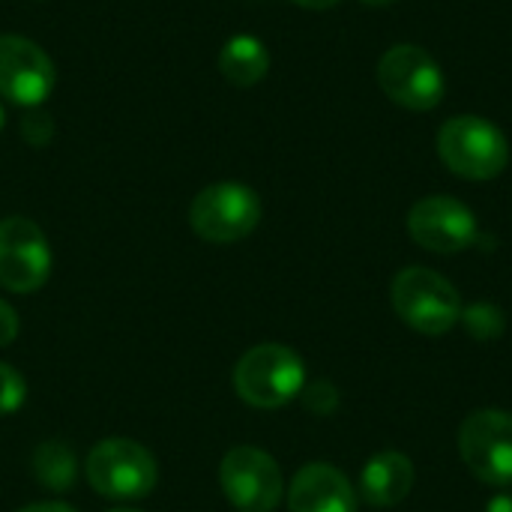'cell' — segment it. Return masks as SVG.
<instances>
[{
    "label": "cell",
    "instance_id": "cell-1",
    "mask_svg": "<svg viewBox=\"0 0 512 512\" xmlns=\"http://www.w3.org/2000/svg\"><path fill=\"white\" fill-rule=\"evenodd\" d=\"M306 387L303 357L279 342L249 348L234 366V393L261 411H276L294 402Z\"/></svg>",
    "mask_w": 512,
    "mask_h": 512
},
{
    "label": "cell",
    "instance_id": "cell-2",
    "mask_svg": "<svg viewBox=\"0 0 512 512\" xmlns=\"http://www.w3.org/2000/svg\"><path fill=\"white\" fill-rule=\"evenodd\" d=\"M438 156L462 180H495L510 162L507 135L480 114L450 117L438 129Z\"/></svg>",
    "mask_w": 512,
    "mask_h": 512
},
{
    "label": "cell",
    "instance_id": "cell-3",
    "mask_svg": "<svg viewBox=\"0 0 512 512\" xmlns=\"http://www.w3.org/2000/svg\"><path fill=\"white\" fill-rule=\"evenodd\" d=\"M393 312L423 336H444L462 318V297L450 279L429 267H405L390 285Z\"/></svg>",
    "mask_w": 512,
    "mask_h": 512
},
{
    "label": "cell",
    "instance_id": "cell-4",
    "mask_svg": "<svg viewBox=\"0 0 512 512\" xmlns=\"http://www.w3.org/2000/svg\"><path fill=\"white\" fill-rule=\"evenodd\" d=\"M84 477L90 489L111 501L147 498L159 483V468L153 453L132 438L99 441L84 462Z\"/></svg>",
    "mask_w": 512,
    "mask_h": 512
},
{
    "label": "cell",
    "instance_id": "cell-5",
    "mask_svg": "<svg viewBox=\"0 0 512 512\" xmlns=\"http://www.w3.org/2000/svg\"><path fill=\"white\" fill-rule=\"evenodd\" d=\"M261 222V198L246 183H213L201 189L189 207L192 231L207 243H237Z\"/></svg>",
    "mask_w": 512,
    "mask_h": 512
},
{
    "label": "cell",
    "instance_id": "cell-6",
    "mask_svg": "<svg viewBox=\"0 0 512 512\" xmlns=\"http://www.w3.org/2000/svg\"><path fill=\"white\" fill-rule=\"evenodd\" d=\"M378 84L390 102L408 111H432L447 93V78L438 60L420 45H393L378 63Z\"/></svg>",
    "mask_w": 512,
    "mask_h": 512
},
{
    "label": "cell",
    "instance_id": "cell-7",
    "mask_svg": "<svg viewBox=\"0 0 512 512\" xmlns=\"http://www.w3.org/2000/svg\"><path fill=\"white\" fill-rule=\"evenodd\" d=\"M459 456L480 483L492 489H510L512 414L495 408L474 411L459 429Z\"/></svg>",
    "mask_w": 512,
    "mask_h": 512
},
{
    "label": "cell",
    "instance_id": "cell-8",
    "mask_svg": "<svg viewBox=\"0 0 512 512\" xmlns=\"http://www.w3.org/2000/svg\"><path fill=\"white\" fill-rule=\"evenodd\" d=\"M219 486L240 512H273L285 495L276 459L258 447L228 450L219 465Z\"/></svg>",
    "mask_w": 512,
    "mask_h": 512
},
{
    "label": "cell",
    "instance_id": "cell-9",
    "mask_svg": "<svg viewBox=\"0 0 512 512\" xmlns=\"http://www.w3.org/2000/svg\"><path fill=\"white\" fill-rule=\"evenodd\" d=\"M51 276V246L27 216L0 219V288L33 294Z\"/></svg>",
    "mask_w": 512,
    "mask_h": 512
},
{
    "label": "cell",
    "instance_id": "cell-10",
    "mask_svg": "<svg viewBox=\"0 0 512 512\" xmlns=\"http://www.w3.org/2000/svg\"><path fill=\"white\" fill-rule=\"evenodd\" d=\"M408 234L417 246L435 255H456L477 243L480 228L468 204L450 195H429L408 213Z\"/></svg>",
    "mask_w": 512,
    "mask_h": 512
},
{
    "label": "cell",
    "instance_id": "cell-11",
    "mask_svg": "<svg viewBox=\"0 0 512 512\" xmlns=\"http://www.w3.org/2000/svg\"><path fill=\"white\" fill-rule=\"evenodd\" d=\"M54 90L51 57L27 36L0 33V96L21 108L42 105Z\"/></svg>",
    "mask_w": 512,
    "mask_h": 512
},
{
    "label": "cell",
    "instance_id": "cell-12",
    "mask_svg": "<svg viewBox=\"0 0 512 512\" xmlns=\"http://www.w3.org/2000/svg\"><path fill=\"white\" fill-rule=\"evenodd\" d=\"M288 512H357V492L336 465L312 462L288 486Z\"/></svg>",
    "mask_w": 512,
    "mask_h": 512
},
{
    "label": "cell",
    "instance_id": "cell-13",
    "mask_svg": "<svg viewBox=\"0 0 512 512\" xmlns=\"http://www.w3.org/2000/svg\"><path fill=\"white\" fill-rule=\"evenodd\" d=\"M414 480H417L414 462L405 453L387 450L366 462L360 474V495L369 507L390 510V507H399L411 495Z\"/></svg>",
    "mask_w": 512,
    "mask_h": 512
},
{
    "label": "cell",
    "instance_id": "cell-14",
    "mask_svg": "<svg viewBox=\"0 0 512 512\" xmlns=\"http://www.w3.org/2000/svg\"><path fill=\"white\" fill-rule=\"evenodd\" d=\"M219 72L234 87H255L270 72V51L258 36L237 33L219 51Z\"/></svg>",
    "mask_w": 512,
    "mask_h": 512
},
{
    "label": "cell",
    "instance_id": "cell-15",
    "mask_svg": "<svg viewBox=\"0 0 512 512\" xmlns=\"http://www.w3.org/2000/svg\"><path fill=\"white\" fill-rule=\"evenodd\" d=\"M30 468H33L36 483L42 489H48V492H69L75 486V477H78L75 450L66 441H57V438L42 441L33 450Z\"/></svg>",
    "mask_w": 512,
    "mask_h": 512
},
{
    "label": "cell",
    "instance_id": "cell-16",
    "mask_svg": "<svg viewBox=\"0 0 512 512\" xmlns=\"http://www.w3.org/2000/svg\"><path fill=\"white\" fill-rule=\"evenodd\" d=\"M459 324L465 327V333L477 342H495L504 336L507 330V315L495 306V303H471L468 309H462Z\"/></svg>",
    "mask_w": 512,
    "mask_h": 512
},
{
    "label": "cell",
    "instance_id": "cell-17",
    "mask_svg": "<svg viewBox=\"0 0 512 512\" xmlns=\"http://www.w3.org/2000/svg\"><path fill=\"white\" fill-rule=\"evenodd\" d=\"M24 399H27V381H24V375L15 366H9V363L0 360V417L3 414H15L24 405Z\"/></svg>",
    "mask_w": 512,
    "mask_h": 512
},
{
    "label": "cell",
    "instance_id": "cell-18",
    "mask_svg": "<svg viewBox=\"0 0 512 512\" xmlns=\"http://www.w3.org/2000/svg\"><path fill=\"white\" fill-rule=\"evenodd\" d=\"M306 411H312L315 417H330L336 414L339 408V390L330 384V381H315V384H306L303 393H300Z\"/></svg>",
    "mask_w": 512,
    "mask_h": 512
},
{
    "label": "cell",
    "instance_id": "cell-19",
    "mask_svg": "<svg viewBox=\"0 0 512 512\" xmlns=\"http://www.w3.org/2000/svg\"><path fill=\"white\" fill-rule=\"evenodd\" d=\"M21 135H24V141H27V144H33V147H45V144H51V138H54V123H51V117H48V114H42V111H30V114L21 120Z\"/></svg>",
    "mask_w": 512,
    "mask_h": 512
},
{
    "label": "cell",
    "instance_id": "cell-20",
    "mask_svg": "<svg viewBox=\"0 0 512 512\" xmlns=\"http://www.w3.org/2000/svg\"><path fill=\"white\" fill-rule=\"evenodd\" d=\"M18 339V312L0 300V348H9Z\"/></svg>",
    "mask_w": 512,
    "mask_h": 512
},
{
    "label": "cell",
    "instance_id": "cell-21",
    "mask_svg": "<svg viewBox=\"0 0 512 512\" xmlns=\"http://www.w3.org/2000/svg\"><path fill=\"white\" fill-rule=\"evenodd\" d=\"M18 512H78L75 507L63 504V501H39V504H30V507H21Z\"/></svg>",
    "mask_w": 512,
    "mask_h": 512
},
{
    "label": "cell",
    "instance_id": "cell-22",
    "mask_svg": "<svg viewBox=\"0 0 512 512\" xmlns=\"http://www.w3.org/2000/svg\"><path fill=\"white\" fill-rule=\"evenodd\" d=\"M486 512H512V495H498L486 504Z\"/></svg>",
    "mask_w": 512,
    "mask_h": 512
},
{
    "label": "cell",
    "instance_id": "cell-23",
    "mask_svg": "<svg viewBox=\"0 0 512 512\" xmlns=\"http://www.w3.org/2000/svg\"><path fill=\"white\" fill-rule=\"evenodd\" d=\"M291 3H297V6H303V9H333V6L342 3V0H291Z\"/></svg>",
    "mask_w": 512,
    "mask_h": 512
},
{
    "label": "cell",
    "instance_id": "cell-24",
    "mask_svg": "<svg viewBox=\"0 0 512 512\" xmlns=\"http://www.w3.org/2000/svg\"><path fill=\"white\" fill-rule=\"evenodd\" d=\"M360 3H366V6H390L396 0H360Z\"/></svg>",
    "mask_w": 512,
    "mask_h": 512
},
{
    "label": "cell",
    "instance_id": "cell-25",
    "mask_svg": "<svg viewBox=\"0 0 512 512\" xmlns=\"http://www.w3.org/2000/svg\"><path fill=\"white\" fill-rule=\"evenodd\" d=\"M3 120H6V111H3V105H0V129H3Z\"/></svg>",
    "mask_w": 512,
    "mask_h": 512
},
{
    "label": "cell",
    "instance_id": "cell-26",
    "mask_svg": "<svg viewBox=\"0 0 512 512\" xmlns=\"http://www.w3.org/2000/svg\"><path fill=\"white\" fill-rule=\"evenodd\" d=\"M108 512H141V510H129V507H120V510H108Z\"/></svg>",
    "mask_w": 512,
    "mask_h": 512
}]
</instances>
